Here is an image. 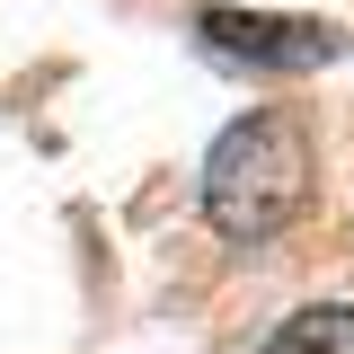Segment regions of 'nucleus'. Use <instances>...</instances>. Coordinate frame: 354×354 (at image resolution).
Listing matches in <instances>:
<instances>
[{"label":"nucleus","mask_w":354,"mask_h":354,"mask_svg":"<svg viewBox=\"0 0 354 354\" xmlns=\"http://www.w3.org/2000/svg\"><path fill=\"white\" fill-rule=\"evenodd\" d=\"M310 177H319L310 169V133L283 106H266V115H239L213 142V160H204V213L230 239H274L310 204Z\"/></svg>","instance_id":"f257e3e1"},{"label":"nucleus","mask_w":354,"mask_h":354,"mask_svg":"<svg viewBox=\"0 0 354 354\" xmlns=\"http://www.w3.org/2000/svg\"><path fill=\"white\" fill-rule=\"evenodd\" d=\"M195 36H204V53L248 62V71H319L346 53L328 18H274V9H195Z\"/></svg>","instance_id":"f03ea898"},{"label":"nucleus","mask_w":354,"mask_h":354,"mask_svg":"<svg viewBox=\"0 0 354 354\" xmlns=\"http://www.w3.org/2000/svg\"><path fill=\"white\" fill-rule=\"evenodd\" d=\"M257 354H354V301H310V310H292Z\"/></svg>","instance_id":"7ed1b4c3"}]
</instances>
